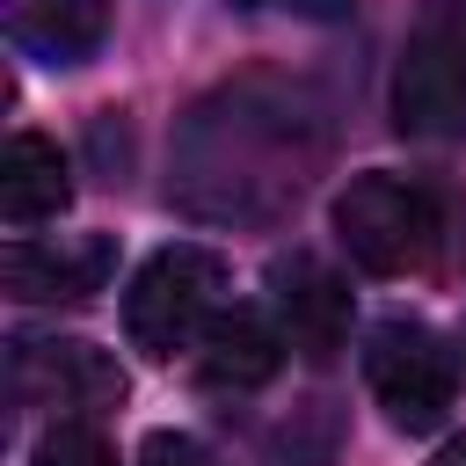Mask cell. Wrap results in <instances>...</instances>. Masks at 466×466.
I'll use <instances>...</instances> for the list:
<instances>
[{
  "mask_svg": "<svg viewBox=\"0 0 466 466\" xmlns=\"http://www.w3.org/2000/svg\"><path fill=\"white\" fill-rule=\"evenodd\" d=\"M306 160H313V138L299 146V109L291 102H262V87H226L218 102H204L189 116V138H182V204H204L211 182L218 204L211 211H269L277 197H299L306 182Z\"/></svg>",
  "mask_w": 466,
  "mask_h": 466,
  "instance_id": "cell-1",
  "label": "cell"
},
{
  "mask_svg": "<svg viewBox=\"0 0 466 466\" xmlns=\"http://www.w3.org/2000/svg\"><path fill=\"white\" fill-rule=\"evenodd\" d=\"M335 240L371 277H415V269H430L444 255L451 211H444V197L430 182L371 167V175L342 182V197H335Z\"/></svg>",
  "mask_w": 466,
  "mask_h": 466,
  "instance_id": "cell-2",
  "label": "cell"
},
{
  "mask_svg": "<svg viewBox=\"0 0 466 466\" xmlns=\"http://www.w3.org/2000/svg\"><path fill=\"white\" fill-rule=\"evenodd\" d=\"M393 124L437 146L466 138V0H422L393 73Z\"/></svg>",
  "mask_w": 466,
  "mask_h": 466,
  "instance_id": "cell-3",
  "label": "cell"
},
{
  "mask_svg": "<svg viewBox=\"0 0 466 466\" xmlns=\"http://www.w3.org/2000/svg\"><path fill=\"white\" fill-rule=\"evenodd\" d=\"M218 291H226V262L211 248L175 240V248L146 255L138 277H131V291H124V335H131V350H146V357L197 350V335L218 313Z\"/></svg>",
  "mask_w": 466,
  "mask_h": 466,
  "instance_id": "cell-4",
  "label": "cell"
},
{
  "mask_svg": "<svg viewBox=\"0 0 466 466\" xmlns=\"http://www.w3.org/2000/svg\"><path fill=\"white\" fill-rule=\"evenodd\" d=\"M364 386L386 408L393 430H437L451 393H459V364L444 350V335H430L422 320H379L364 335Z\"/></svg>",
  "mask_w": 466,
  "mask_h": 466,
  "instance_id": "cell-5",
  "label": "cell"
},
{
  "mask_svg": "<svg viewBox=\"0 0 466 466\" xmlns=\"http://www.w3.org/2000/svg\"><path fill=\"white\" fill-rule=\"evenodd\" d=\"M7 386L22 408H109L124 400V371L116 357H102L95 342H15L7 350Z\"/></svg>",
  "mask_w": 466,
  "mask_h": 466,
  "instance_id": "cell-6",
  "label": "cell"
},
{
  "mask_svg": "<svg viewBox=\"0 0 466 466\" xmlns=\"http://www.w3.org/2000/svg\"><path fill=\"white\" fill-rule=\"evenodd\" d=\"M269 306H277L284 342H291L306 364H328V357L350 342V284H342L328 262H313V255L269 262Z\"/></svg>",
  "mask_w": 466,
  "mask_h": 466,
  "instance_id": "cell-7",
  "label": "cell"
},
{
  "mask_svg": "<svg viewBox=\"0 0 466 466\" xmlns=\"http://www.w3.org/2000/svg\"><path fill=\"white\" fill-rule=\"evenodd\" d=\"M116 277V248L102 233H58V240H15L7 248V291L22 306H87Z\"/></svg>",
  "mask_w": 466,
  "mask_h": 466,
  "instance_id": "cell-8",
  "label": "cell"
},
{
  "mask_svg": "<svg viewBox=\"0 0 466 466\" xmlns=\"http://www.w3.org/2000/svg\"><path fill=\"white\" fill-rule=\"evenodd\" d=\"M284 350H291L284 328H269L255 306H226V313H211V328L197 335V379H204L211 393H255V386L277 379Z\"/></svg>",
  "mask_w": 466,
  "mask_h": 466,
  "instance_id": "cell-9",
  "label": "cell"
},
{
  "mask_svg": "<svg viewBox=\"0 0 466 466\" xmlns=\"http://www.w3.org/2000/svg\"><path fill=\"white\" fill-rule=\"evenodd\" d=\"M7 36L44 66H87L109 36V0H7Z\"/></svg>",
  "mask_w": 466,
  "mask_h": 466,
  "instance_id": "cell-10",
  "label": "cell"
},
{
  "mask_svg": "<svg viewBox=\"0 0 466 466\" xmlns=\"http://www.w3.org/2000/svg\"><path fill=\"white\" fill-rule=\"evenodd\" d=\"M73 204V175H66V153L36 131H15L7 153H0V218L7 226H44Z\"/></svg>",
  "mask_w": 466,
  "mask_h": 466,
  "instance_id": "cell-11",
  "label": "cell"
},
{
  "mask_svg": "<svg viewBox=\"0 0 466 466\" xmlns=\"http://www.w3.org/2000/svg\"><path fill=\"white\" fill-rule=\"evenodd\" d=\"M29 466H116V451L102 444V430H95V422H80V415H58V422L36 437Z\"/></svg>",
  "mask_w": 466,
  "mask_h": 466,
  "instance_id": "cell-12",
  "label": "cell"
},
{
  "mask_svg": "<svg viewBox=\"0 0 466 466\" xmlns=\"http://www.w3.org/2000/svg\"><path fill=\"white\" fill-rule=\"evenodd\" d=\"M138 466H226L211 444H197V437H182V430H153L146 437V451H138Z\"/></svg>",
  "mask_w": 466,
  "mask_h": 466,
  "instance_id": "cell-13",
  "label": "cell"
},
{
  "mask_svg": "<svg viewBox=\"0 0 466 466\" xmlns=\"http://www.w3.org/2000/svg\"><path fill=\"white\" fill-rule=\"evenodd\" d=\"M233 7H269V15H299V22H342L357 0H233Z\"/></svg>",
  "mask_w": 466,
  "mask_h": 466,
  "instance_id": "cell-14",
  "label": "cell"
},
{
  "mask_svg": "<svg viewBox=\"0 0 466 466\" xmlns=\"http://www.w3.org/2000/svg\"><path fill=\"white\" fill-rule=\"evenodd\" d=\"M430 466H466V437H451V444H444V451H437Z\"/></svg>",
  "mask_w": 466,
  "mask_h": 466,
  "instance_id": "cell-15",
  "label": "cell"
}]
</instances>
